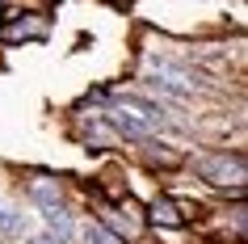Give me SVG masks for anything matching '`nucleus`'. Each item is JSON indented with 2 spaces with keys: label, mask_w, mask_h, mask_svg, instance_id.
<instances>
[{
  "label": "nucleus",
  "mask_w": 248,
  "mask_h": 244,
  "mask_svg": "<svg viewBox=\"0 0 248 244\" xmlns=\"http://www.w3.org/2000/svg\"><path fill=\"white\" fill-rule=\"evenodd\" d=\"M198 173L210 181V185H244V156L235 152V156H227V152H219V156H202L198 160Z\"/></svg>",
  "instance_id": "1"
},
{
  "label": "nucleus",
  "mask_w": 248,
  "mask_h": 244,
  "mask_svg": "<svg viewBox=\"0 0 248 244\" xmlns=\"http://www.w3.org/2000/svg\"><path fill=\"white\" fill-rule=\"evenodd\" d=\"M105 122L114 127V135H126V139H143V143L156 139V127H147L143 118H135L131 110H122V105H118V110H109V114H105Z\"/></svg>",
  "instance_id": "2"
},
{
  "label": "nucleus",
  "mask_w": 248,
  "mask_h": 244,
  "mask_svg": "<svg viewBox=\"0 0 248 244\" xmlns=\"http://www.w3.org/2000/svg\"><path fill=\"white\" fill-rule=\"evenodd\" d=\"M42 223H46V231H51L59 244H67L72 236H76V219L67 215V206L63 202H51V206H42Z\"/></svg>",
  "instance_id": "3"
},
{
  "label": "nucleus",
  "mask_w": 248,
  "mask_h": 244,
  "mask_svg": "<svg viewBox=\"0 0 248 244\" xmlns=\"http://www.w3.org/2000/svg\"><path fill=\"white\" fill-rule=\"evenodd\" d=\"M118 105H122V110H131L135 118H143L147 127H164V105H152L147 101V97H139V93H122V97H118Z\"/></svg>",
  "instance_id": "4"
},
{
  "label": "nucleus",
  "mask_w": 248,
  "mask_h": 244,
  "mask_svg": "<svg viewBox=\"0 0 248 244\" xmlns=\"http://www.w3.org/2000/svg\"><path fill=\"white\" fill-rule=\"evenodd\" d=\"M30 198H34L38 206H51V202L63 198V185L51 181V177H34V181H30Z\"/></svg>",
  "instance_id": "5"
},
{
  "label": "nucleus",
  "mask_w": 248,
  "mask_h": 244,
  "mask_svg": "<svg viewBox=\"0 0 248 244\" xmlns=\"http://www.w3.org/2000/svg\"><path fill=\"white\" fill-rule=\"evenodd\" d=\"M152 219H156V223H164V228H181V223H185L181 206L172 202V198H156V202H152Z\"/></svg>",
  "instance_id": "6"
},
{
  "label": "nucleus",
  "mask_w": 248,
  "mask_h": 244,
  "mask_svg": "<svg viewBox=\"0 0 248 244\" xmlns=\"http://www.w3.org/2000/svg\"><path fill=\"white\" fill-rule=\"evenodd\" d=\"M21 211H17L9 198H0V236H21Z\"/></svg>",
  "instance_id": "7"
},
{
  "label": "nucleus",
  "mask_w": 248,
  "mask_h": 244,
  "mask_svg": "<svg viewBox=\"0 0 248 244\" xmlns=\"http://www.w3.org/2000/svg\"><path fill=\"white\" fill-rule=\"evenodd\" d=\"M38 34H46V21H38V17L30 21V17H21L17 26L4 30V42H13V38H38Z\"/></svg>",
  "instance_id": "8"
},
{
  "label": "nucleus",
  "mask_w": 248,
  "mask_h": 244,
  "mask_svg": "<svg viewBox=\"0 0 248 244\" xmlns=\"http://www.w3.org/2000/svg\"><path fill=\"white\" fill-rule=\"evenodd\" d=\"M80 236H84V244H122L114 231H105L101 223H84V228H80Z\"/></svg>",
  "instance_id": "9"
},
{
  "label": "nucleus",
  "mask_w": 248,
  "mask_h": 244,
  "mask_svg": "<svg viewBox=\"0 0 248 244\" xmlns=\"http://www.w3.org/2000/svg\"><path fill=\"white\" fill-rule=\"evenodd\" d=\"M26 244H59V240H55L51 231H34V236H26Z\"/></svg>",
  "instance_id": "10"
}]
</instances>
